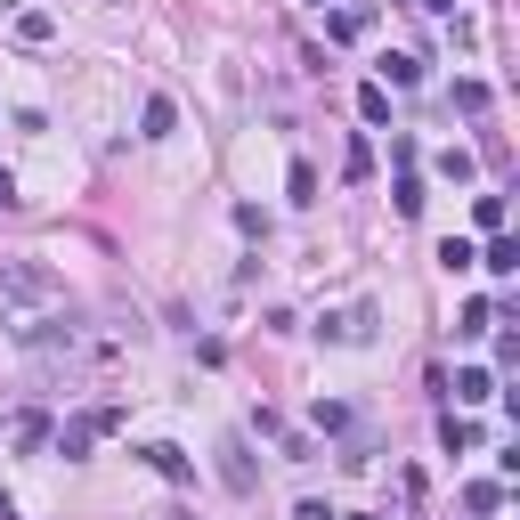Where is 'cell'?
<instances>
[{
	"instance_id": "cell-16",
	"label": "cell",
	"mask_w": 520,
	"mask_h": 520,
	"mask_svg": "<svg viewBox=\"0 0 520 520\" xmlns=\"http://www.w3.org/2000/svg\"><path fill=\"white\" fill-rule=\"evenodd\" d=\"M285 195H293V204H317V171L293 163V171H285Z\"/></svg>"
},
{
	"instance_id": "cell-2",
	"label": "cell",
	"mask_w": 520,
	"mask_h": 520,
	"mask_svg": "<svg viewBox=\"0 0 520 520\" xmlns=\"http://www.w3.org/2000/svg\"><path fill=\"white\" fill-rule=\"evenodd\" d=\"M212 455H220V488H228V496H252V488H260V464H252V439H244V431H228Z\"/></svg>"
},
{
	"instance_id": "cell-26",
	"label": "cell",
	"mask_w": 520,
	"mask_h": 520,
	"mask_svg": "<svg viewBox=\"0 0 520 520\" xmlns=\"http://www.w3.org/2000/svg\"><path fill=\"white\" fill-rule=\"evenodd\" d=\"M171 520H195V512H171Z\"/></svg>"
},
{
	"instance_id": "cell-14",
	"label": "cell",
	"mask_w": 520,
	"mask_h": 520,
	"mask_svg": "<svg viewBox=\"0 0 520 520\" xmlns=\"http://www.w3.org/2000/svg\"><path fill=\"white\" fill-rule=\"evenodd\" d=\"M439 269H447V277H455V269H480V252H472L464 236H447V244H439Z\"/></svg>"
},
{
	"instance_id": "cell-18",
	"label": "cell",
	"mask_w": 520,
	"mask_h": 520,
	"mask_svg": "<svg viewBox=\"0 0 520 520\" xmlns=\"http://www.w3.org/2000/svg\"><path fill=\"white\" fill-rule=\"evenodd\" d=\"M455 114H488V82H455Z\"/></svg>"
},
{
	"instance_id": "cell-15",
	"label": "cell",
	"mask_w": 520,
	"mask_h": 520,
	"mask_svg": "<svg viewBox=\"0 0 520 520\" xmlns=\"http://www.w3.org/2000/svg\"><path fill=\"white\" fill-rule=\"evenodd\" d=\"M49 33H57V25H49V9H17V41H33V49H41Z\"/></svg>"
},
{
	"instance_id": "cell-19",
	"label": "cell",
	"mask_w": 520,
	"mask_h": 520,
	"mask_svg": "<svg viewBox=\"0 0 520 520\" xmlns=\"http://www.w3.org/2000/svg\"><path fill=\"white\" fill-rule=\"evenodd\" d=\"M17 447H49V415H17Z\"/></svg>"
},
{
	"instance_id": "cell-13",
	"label": "cell",
	"mask_w": 520,
	"mask_h": 520,
	"mask_svg": "<svg viewBox=\"0 0 520 520\" xmlns=\"http://www.w3.org/2000/svg\"><path fill=\"white\" fill-rule=\"evenodd\" d=\"M488 325H496V309H488V301H464V317H455V334H464V342H480Z\"/></svg>"
},
{
	"instance_id": "cell-1",
	"label": "cell",
	"mask_w": 520,
	"mask_h": 520,
	"mask_svg": "<svg viewBox=\"0 0 520 520\" xmlns=\"http://www.w3.org/2000/svg\"><path fill=\"white\" fill-rule=\"evenodd\" d=\"M0 301H17V309H65V277L41 269V260H0Z\"/></svg>"
},
{
	"instance_id": "cell-3",
	"label": "cell",
	"mask_w": 520,
	"mask_h": 520,
	"mask_svg": "<svg viewBox=\"0 0 520 520\" xmlns=\"http://www.w3.org/2000/svg\"><path fill=\"white\" fill-rule=\"evenodd\" d=\"M114 423H122V407H90V415H74V423L57 431V455H65V464H82V455H90V439H106Z\"/></svg>"
},
{
	"instance_id": "cell-8",
	"label": "cell",
	"mask_w": 520,
	"mask_h": 520,
	"mask_svg": "<svg viewBox=\"0 0 520 520\" xmlns=\"http://www.w3.org/2000/svg\"><path fill=\"white\" fill-rule=\"evenodd\" d=\"M415 82H423V57H407V49L382 57V90H415Z\"/></svg>"
},
{
	"instance_id": "cell-12",
	"label": "cell",
	"mask_w": 520,
	"mask_h": 520,
	"mask_svg": "<svg viewBox=\"0 0 520 520\" xmlns=\"http://www.w3.org/2000/svg\"><path fill=\"white\" fill-rule=\"evenodd\" d=\"M390 204H399V220H415V212H423V179H415V171H399V187H390Z\"/></svg>"
},
{
	"instance_id": "cell-5",
	"label": "cell",
	"mask_w": 520,
	"mask_h": 520,
	"mask_svg": "<svg viewBox=\"0 0 520 520\" xmlns=\"http://www.w3.org/2000/svg\"><path fill=\"white\" fill-rule=\"evenodd\" d=\"M139 455H147V472H163L171 488H187V480H195V455H187V447H171V439H147Z\"/></svg>"
},
{
	"instance_id": "cell-9",
	"label": "cell",
	"mask_w": 520,
	"mask_h": 520,
	"mask_svg": "<svg viewBox=\"0 0 520 520\" xmlns=\"http://www.w3.org/2000/svg\"><path fill=\"white\" fill-rule=\"evenodd\" d=\"M439 439H447V455H472V447H480V431H472L464 415H439Z\"/></svg>"
},
{
	"instance_id": "cell-17",
	"label": "cell",
	"mask_w": 520,
	"mask_h": 520,
	"mask_svg": "<svg viewBox=\"0 0 520 520\" xmlns=\"http://www.w3.org/2000/svg\"><path fill=\"white\" fill-rule=\"evenodd\" d=\"M358 114H366V122H390V90L366 82V90H358Z\"/></svg>"
},
{
	"instance_id": "cell-6",
	"label": "cell",
	"mask_w": 520,
	"mask_h": 520,
	"mask_svg": "<svg viewBox=\"0 0 520 520\" xmlns=\"http://www.w3.org/2000/svg\"><path fill=\"white\" fill-rule=\"evenodd\" d=\"M447 390H455V407H480V399H496V374H488V366H464Z\"/></svg>"
},
{
	"instance_id": "cell-4",
	"label": "cell",
	"mask_w": 520,
	"mask_h": 520,
	"mask_svg": "<svg viewBox=\"0 0 520 520\" xmlns=\"http://www.w3.org/2000/svg\"><path fill=\"white\" fill-rule=\"evenodd\" d=\"M317 334H325V342H350V350H358V342H374V301H358V309H334V317H317Z\"/></svg>"
},
{
	"instance_id": "cell-23",
	"label": "cell",
	"mask_w": 520,
	"mask_h": 520,
	"mask_svg": "<svg viewBox=\"0 0 520 520\" xmlns=\"http://www.w3.org/2000/svg\"><path fill=\"white\" fill-rule=\"evenodd\" d=\"M17 204H25V195H17V179L0 171V212H17Z\"/></svg>"
},
{
	"instance_id": "cell-24",
	"label": "cell",
	"mask_w": 520,
	"mask_h": 520,
	"mask_svg": "<svg viewBox=\"0 0 520 520\" xmlns=\"http://www.w3.org/2000/svg\"><path fill=\"white\" fill-rule=\"evenodd\" d=\"M407 9H423V17H447V9H455V0H407Z\"/></svg>"
},
{
	"instance_id": "cell-10",
	"label": "cell",
	"mask_w": 520,
	"mask_h": 520,
	"mask_svg": "<svg viewBox=\"0 0 520 520\" xmlns=\"http://www.w3.org/2000/svg\"><path fill=\"white\" fill-rule=\"evenodd\" d=\"M147 130H139V139H171V122H179V106L171 98H147V114H139Z\"/></svg>"
},
{
	"instance_id": "cell-22",
	"label": "cell",
	"mask_w": 520,
	"mask_h": 520,
	"mask_svg": "<svg viewBox=\"0 0 520 520\" xmlns=\"http://www.w3.org/2000/svg\"><path fill=\"white\" fill-rule=\"evenodd\" d=\"M472 220H480V228L496 236V228H504V195H480V204H472Z\"/></svg>"
},
{
	"instance_id": "cell-20",
	"label": "cell",
	"mask_w": 520,
	"mask_h": 520,
	"mask_svg": "<svg viewBox=\"0 0 520 520\" xmlns=\"http://www.w3.org/2000/svg\"><path fill=\"white\" fill-rule=\"evenodd\" d=\"M464 504H472V512H496V504H504V488H496V480H472V488H464Z\"/></svg>"
},
{
	"instance_id": "cell-11",
	"label": "cell",
	"mask_w": 520,
	"mask_h": 520,
	"mask_svg": "<svg viewBox=\"0 0 520 520\" xmlns=\"http://www.w3.org/2000/svg\"><path fill=\"white\" fill-rule=\"evenodd\" d=\"M374 25V9H334V17H325V33H334V41H358Z\"/></svg>"
},
{
	"instance_id": "cell-25",
	"label": "cell",
	"mask_w": 520,
	"mask_h": 520,
	"mask_svg": "<svg viewBox=\"0 0 520 520\" xmlns=\"http://www.w3.org/2000/svg\"><path fill=\"white\" fill-rule=\"evenodd\" d=\"M350 520H382V512H350Z\"/></svg>"
},
{
	"instance_id": "cell-21",
	"label": "cell",
	"mask_w": 520,
	"mask_h": 520,
	"mask_svg": "<svg viewBox=\"0 0 520 520\" xmlns=\"http://www.w3.org/2000/svg\"><path fill=\"white\" fill-rule=\"evenodd\" d=\"M317 431H350V407L342 399H317Z\"/></svg>"
},
{
	"instance_id": "cell-7",
	"label": "cell",
	"mask_w": 520,
	"mask_h": 520,
	"mask_svg": "<svg viewBox=\"0 0 520 520\" xmlns=\"http://www.w3.org/2000/svg\"><path fill=\"white\" fill-rule=\"evenodd\" d=\"M480 269H488V277H512V269H520V244H512L504 228L488 236V252H480Z\"/></svg>"
}]
</instances>
